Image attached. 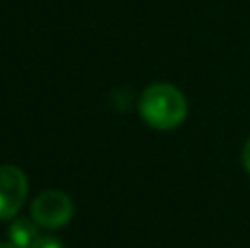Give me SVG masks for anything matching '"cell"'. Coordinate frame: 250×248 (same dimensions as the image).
Returning <instances> with one entry per match:
<instances>
[{
    "mask_svg": "<svg viewBox=\"0 0 250 248\" xmlns=\"http://www.w3.org/2000/svg\"><path fill=\"white\" fill-rule=\"evenodd\" d=\"M73 200L64 191H42L31 202V218L44 228H60L73 218Z\"/></svg>",
    "mask_w": 250,
    "mask_h": 248,
    "instance_id": "2",
    "label": "cell"
},
{
    "mask_svg": "<svg viewBox=\"0 0 250 248\" xmlns=\"http://www.w3.org/2000/svg\"><path fill=\"white\" fill-rule=\"evenodd\" d=\"M187 99L171 83H151L143 90L138 112L143 121L156 130H173L187 117Z\"/></svg>",
    "mask_w": 250,
    "mask_h": 248,
    "instance_id": "1",
    "label": "cell"
},
{
    "mask_svg": "<svg viewBox=\"0 0 250 248\" xmlns=\"http://www.w3.org/2000/svg\"><path fill=\"white\" fill-rule=\"evenodd\" d=\"M0 248H18V246H13L11 242H2V244H0Z\"/></svg>",
    "mask_w": 250,
    "mask_h": 248,
    "instance_id": "7",
    "label": "cell"
},
{
    "mask_svg": "<svg viewBox=\"0 0 250 248\" xmlns=\"http://www.w3.org/2000/svg\"><path fill=\"white\" fill-rule=\"evenodd\" d=\"M242 163H244V169L250 174V139L246 141V145H244V152H242Z\"/></svg>",
    "mask_w": 250,
    "mask_h": 248,
    "instance_id": "6",
    "label": "cell"
},
{
    "mask_svg": "<svg viewBox=\"0 0 250 248\" xmlns=\"http://www.w3.org/2000/svg\"><path fill=\"white\" fill-rule=\"evenodd\" d=\"M38 227L40 224L33 218H16L9 227V242L18 248H31V244L40 237Z\"/></svg>",
    "mask_w": 250,
    "mask_h": 248,
    "instance_id": "4",
    "label": "cell"
},
{
    "mask_svg": "<svg viewBox=\"0 0 250 248\" xmlns=\"http://www.w3.org/2000/svg\"><path fill=\"white\" fill-rule=\"evenodd\" d=\"M29 193V180L20 167L0 165V220H13Z\"/></svg>",
    "mask_w": 250,
    "mask_h": 248,
    "instance_id": "3",
    "label": "cell"
},
{
    "mask_svg": "<svg viewBox=\"0 0 250 248\" xmlns=\"http://www.w3.org/2000/svg\"><path fill=\"white\" fill-rule=\"evenodd\" d=\"M31 248H64V244L53 235H40L38 240L31 244Z\"/></svg>",
    "mask_w": 250,
    "mask_h": 248,
    "instance_id": "5",
    "label": "cell"
}]
</instances>
